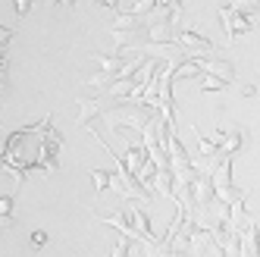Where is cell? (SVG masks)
<instances>
[{
    "label": "cell",
    "instance_id": "2",
    "mask_svg": "<svg viewBox=\"0 0 260 257\" xmlns=\"http://www.w3.org/2000/svg\"><path fill=\"white\" fill-rule=\"evenodd\" d=\"M241 257H260V232L257 223L245 226V238H241Z\"/></svg>",
    "mask_w": 260,
    "mask_h": 257
},
{
    "label": "cell",
    "instance_id": "4",
    "mask_svg": "<svg viewBox=\"0 0 260 257\" xmlns=\"http://www.w3.org/2000/svg\"><path fill=\"white\" fill-rule=\"evenodd\" d=\"M91 179H94V185H98V191H101V188H107L110 182H113V176H110V173H101V170H94V173H91Z\"/></svg>",
    "mask_w": 260,
    "mask_h": 257
},
{
    "label": "cell",
    "instance_id": "1",
    "mask_svg": "<svg viewBox=\"0 0 260 257\" xmlns=\"http://www.w3.org/2000/svg\"><path fill=\"white\" fill-rule=\"evenodd\" d=\"M229 173H232V160L226 157V160H219L216 163V173H213V191H216V198H222L226 204H235V207H241L245 204V195H241L232 182H229Z\"/></svg>",
    "mask_w": 260,
    "mask_h": 257
},
{
    "label": "cell",
    "instance_id": "3",
    "mask_svg": "<svg viewBox=\"0 0 260 257\" xmlns=\"http://www.w3.org/2000/svg\"><path fill=\"white\" fill-rule=\"evenodd\" d=\"M13 198L10 195H0V229H7V226H13Z\"/></svg>",
    "mask_w": 260,
    "mask_h": 257
},
{
    "label": "cell",
    "instance_id": "6",
    "mask_svg": "<svg viewBox=\"0 0 260 257\" xmlns=\"http://www.w3.org/2000/svg\"><path fill=\"white\" fill-rule=\"evenodd\" d=\"M10 41V28H0V47H4Z\"/></svg>",
    "mask_w": 260,
    "mask_h": 257
},
{
    "label": "cell",
    "instance_id": "5",
    "mask_svg": "<svg viewBox=\"0 0 260 257\" xmlns=\"http://www.w3.org/2000/svg\"><path fill=\"white\" fill-rule=\"evenodd\" d=\"M44 242H47V235H44V232H35V235H31V245H35V248H41Z\"/></svg>",
    "mask_w": 260,
    "mask_h": 257
}]
</instances>
